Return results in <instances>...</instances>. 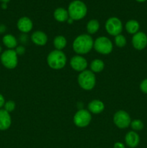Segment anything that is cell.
Instances as JSON below:
<instances>
[{
	"label": "cell",
	"instance_id": "obj_29",
	"mask_svg": "<svg viewBox=\"0 0 147 148\" xmlns=\"http://www.w3.org/2000/svg\"><path fill=\"white\" fill-rule=\"evenodd\" d=\"M113 148H125V147L122 143H116L114 145Z\"/></svg>",
	"mask_w": 147,
	"mask_h": 148
},
{
	"label": "cell",
	"instance_id": "obj_5",
	"mask_svg": "<svg viewBox=\"0 0 147 148\" xmlns=\"http://www.w3.org/2000/svg\"><path fill=\"white\" fill-rule=\"evenodd\" d=\"M0 60L4 67L9 69H14L18 64L17 54L14 49H7L1 53Z\"/></svg>",
	"mask_w": 147,
	"mask_h": 148
},
{
	"label": "cell",
	"instance_id": "obj_2",
	"mask_svg": "<svg viewBox=\"0 0 147 148\" xmlns=\"http://www.w3.org/2000/svg\"><path fill=\"white\" fill-rule=\"evenodd\" d=\"M67 59L62 51L53 50L47 56V63L51 69L59 70L66 66Z\"/></svg>",
	"mask_w": 147,
	"mask_h": 148
},
{
	"label": "cell",
	"instance_id": "obj_21",
	"mask_svg": "<svg viewBox=\"0 0 147 148\" xmlns=\"http://www.w3.org/2000/svg\"><path fill=\"white\" fill-rule=\"evenodd\" d=\"M104 67H105V64L101 59H95L90 64V70L94 73L102 72L104 69Z\"/></svg>",
	"mask_w": 147,
	"mask_h": 148
},
{
	"label": "cell",
	"instance_id": "obj_27",
	"mask_svg": "<svg viewBox=\"0 0 147 148\" xmlns=\"http://www.w3.org/2000/svg\"><path fill=\"white\" fill-rule=\"evenodd\" d=\"M15 52L17 53V56L18 55H23L25 53V48L23 46H17L15 48Z\"/></svg>",
	"mask_w": 147,
	"mask_h": 148
},
{
	"label": "cell",
	"instance_id": "obj_30",
	"mask_svg": "<svg viewBox=\"0 0 147 148\" xmlns=\"http://www.w3.org/2000/svg\"><path fill=\"white\" fill-rule=\"evenodd\" d=\"M6 30V27L4 25H0V33H4Z\"/></svg>",
	"mask_w": 147,
	"mask_h": 148
},
{
	"label": "cell",
	"instance_id": "obj_6",
	"mask_svg": "<svg viewBox=\"0 0 147 148\" xmlns=\"http://www.w3.org/2000/svg\"><path fill=\"white\" fill-rule=\"evenodd\" d=\"M93 48L99 53L107 55L112 52L113 45L108 38L105 36H100L94 41Z\"/></svg>",
	"mask_w": 147,
	"mask_h": 148
},
{
	"label": "cell",
	"instance_id": "obj_32",
	"mask_svg": "<svg viewBox=\"0 0 147 148\" xmlns=\"http://www.w3.org/2000/svg\"><path fill=\"white\" fill-rule=\"evenodd\" d=\"M67 22L69 23V24H71V23L74 22V20L71 18V17H69V19L67 20Z\"/></svg>",
	"mask_w": 147,
	"mask_h": 148
},
{
	"label": "cell",
	"instance_id": "obj_10",
	"mask_svg": "<svg viewBox=\"0 0 147 148\" xmlns=\"http://www.w3.org/2000/svg\"><path fill=\"white\" fill-rule=\"evenodd\" d=\"M87 61L81 55L74 56L70 60V65L74 70L82 72L86 70L87 67Z\"/></svg>",
	"mask_w": 147,
	"mask_h": 148
},
{
	"label": "cell",
	"instance_id": "obj_26",
	"mask_svg": "<svg viewBox=\"0 0 147 148\" xmlns=\"http://www.w3.org/2000/svg\"><path fill=\"white\" fill-rule=\"evenodd\" d=\"M140 89L144 93L147 94V79H144L140 85Z\"/></svg>",
	"mask_w": 147,
	"mask_h": 148
},
{
	"label": "cell",
	"instance_id": "obj_1",
	"mask_svg": "<svg viewBox=\"0 0 147 148\" xmlns=\"http://www.w3.org/2000/svg\"><path fill=\"white\" fill-rule=\"evenodd\" d=\"M72 46H73L74 51L77 54H86L89 53L93 48L94 40L90 35H79L74 39Z\"/></svg>",
	"mask_w": 147,
	"mask_h": 148
},
{
	"label": "cell",
	"instance_id": "obj_35",
	"mask_svg": "<svg viewBox=\"0 0 147 148\" xmlns=\"http://www.w3.org/2000/svg\"><path fill=\"white\" fill-rule=\"evenodd\" d=\"M1 51H2V48H1V46H0V53H1Z\"/></svg>",
	"mask_w": 147,
	"mask_h": 148
},
{
	"label": "cell",
	"instance_id": "obj_16",
	"mask_svg": "<svg viewBox=\"0 0 147 148\" xmlns=\"http://www.w3.org/2000/svg\"><path fill=\"white\" fill-rule=\"evenodd\" d=\"M105 109L103 102L99 100H93L88 104V111L95 114H100Z\"/></svg>",
	"mask_w": 147,
	"mask_h": 148
},
{
	"label": "cell",
	"instance_id": "obj_25",
	"mask_svg": "<svg viewBox=\"0 0 147 148\" xmlns=\"http://www.w3.org/2000/svg\"><path fill=\"white\" fill-rule=\"evenodd\" d=\"M16 104L14 101H8L5 102V104L4 106V109L7 111V112L10 113L12 112L14 109H15Z\"/></svg>",
	"mask_w": 147,
	"mask_h": 148
},
{
	"label": "cell",
	"instance_id": "obj_19",
	"mask_svg": "<svg viewBox=\"0 0 147 148\" xmlns=\"http://www.w3.org/2000/svg\"><path fill=\"white\" fill-rule=\"evenodd\" d=\"M140 25L138 21L135 20H130L125 24V29H126L127 32L130 34H135L138 33V30H139Z\"/></svg>",
	"mask_w": 147,
	"mask_h": 148
},
{
	"label": "cell",
	"instance_id": "obj_9",
	"mask_svg": "<svg viewBox=\"0 0 147 148\" xmlns=\"http://www.w3.org/2000/svg\"><path fill=\"white\" fill-rule=\"evenodd\" d=\"M113 122L118 128L125 129L131 124V116L126 111L120 110L114 114Z\"/></svg>",
	"mask_w": 147,
	"mask_h": 148
},
{
	"label": "cell",
	"instance_id": "obj_34",
	"mask_svg": "<svg viewBox=\"0 0 147 148\" xmlns=\"http://www.w3.org/2000/svg\"><path fill=\"white\" fill-rule=\"evenodd\" d=\"M137 1H138V2H144V1H146V0H136Z\"/></svg>",
	"mask_w": 147,
	"mask_h": 148
},
{
	"label": "cell",
	"instance_id": "obj_17",
	"mask_svg": "<svg viewBox=\"0 0 147 148\" xmlns=\"http://www.w3.org/2000/svg\"><path fill=\"white\" fill-rule=\"evenodd\" d=\"M53 17H54L55 20H57L58 22L63 23V22L67 21L69 15L68 10L63 8V7H59V8L55 10L54 12H53Z\"/></svg>",
	"mask_w": 147,
	"mask_h": 148
},
{
	"label": "cell",
	"instance_id": "obj_22",
	"mask_svg": "<svg viewBox=\"0 0 147 148\" xmlns=\"http://www.w3.org/2000/svg\"><path fill=\"white\" fill-rule=\"evenodd\" d=\"M99 23L98 22V20H89L87 23L86 25V30H87L89 35L95 34L99 30Z\"/></svg>",
	"mask_w": 147,
	"mask_h": 148
},
{
	"label": "cell",
	"instance_id": "obj_15",
	"mask_svg": "<svg viewBox=\"0 0 147 148\" xmlns=\"http://www.w3.org/2000/svg\"><path fill=\"white\" fill-rule=\"evenodd\" d=\"M125 141L127 145L131 148H134L138 145L140 142L139 135L135 132H128L125 137Z\"/></svg>",
	"mask_w": 147,
	"mask_h": 148
},
{
	"label": "cell",
	"instance_id": "obj_13",
	"mask_svg": "<svg viewBox=\"0 0 147 148\" xmlns=\"http://www.w3.org/2000/svg\"><path fill=\"white\" fill-rule=\"evenodd\" d=\"M12 124V118L10 113L4 109H0V130H8Z\"/></svg>",
	"mask_w": 147,
	"mask_h": 148
},
{
	"label": "cell",
	"instance_id": "obj_31",
	"mask_svg": "<svg viewBox=\"0 0 147 148\" xmlns=\"http://www.w3.org/2000/svg\"><path fill=\"white\" fill-rule=\"evenodd\" d=\"M7 3H2V4H1V7H2V9H7Z\"/></svg>",
	"mask_w": 147,
	"mask_h": 148
},
{
	"label": "cell",
	"instance_id": "obj_11",
	"mask_svg": "<svg viewBox=\"0 0 147 148\" xmlns=\"http://www.w3.org/2000/svg\"><path fill=\"white\" fill-rule=\"evenodd\" d=\"M132 44L136 50H143L147 46V36L143 32H138L133 36Z\"/></svg>",
	"mask_w": 147,
	"mask_h": 148
},
{
	"label": "cell",
	"instance_id": "obj_4",
	"mask_svg": "<svg viewBox=\"0 0 147 148\" xmlns=\"http://www.w3.org/2000/svg\"><path fill=\"white\" fill-rule=\"evenodd\" d=\"M78 83L82 89L85 90H91L96 84V77L91 70H84L80 72L77 78Z\"/></svg>",
	"mask_w": 147,
	"mask_h": 148
},
{
	"label": "cell",
	"instance_id": "obj_12",
	"mask_svg": "<svg viewBox=\"0 0 147 148\" xmlns=\"http://www.w3.org/2000/svg\"><path fill=\"white\" fill-rule=\"evenodd\" d=\"M17 26L18 30L23 33H27L31 31L33 27L32 20L27 17H22L17 21Z\"/></svg>",
	"mask_w": 147,
	"mask_h": 148
},
{
	"label": "cell",
	"instance_id": "obj_24",
	"mask_svg": "<svg viewBox=\"0 0 147 148\" xmlns=\"http://www.w3.org/2000/svg\"><path fill=\"white\" fill-rule=\"evenodd\" d=\"M131 127L134 131H140L144 128V123L140 119H135L131 122Z\"/></svg>",
	"mask_w": 147,
	"mask_h": 148
},
{
	"label": "cell",
	"instance_id": "obj_28",
	"mask_svg": "<svg viewBox=\"0 0 147 148\" xmlns=\"http://www.w3.org/2000/svg\"><path fill=\"white\" fill-rule=\"evenodd\" d=\"M5 99H4V97L1 94H0V109H1L2 107H4V104H5Z\"/></svg>",
	"mask_w": 147,
	"mask_h": 148
},
{
	"label": "cell",
	"instance_id": "obj_3",
	"mask_svg": "<svg viewBox=\"0 0 147 148\" xmlns=\"http://www.w3.org/2000/svg\"><path fill=\"white\" fill-rule=\"evenodd\" d=\"M68 12L69 17L74 20H82L87 13V7L82 1L74 0L69 4Z\"/></svg>",
	"mask_w": 147,
	"mask_h": 148
},
{
	"label": "cell",
	"instance_id": "obj_14",
	"mask_svg": "<svg viewBox=\"0 0 147 148\" xmlns=\"http://www.w3.org/2000/svg\"><path fill=\"white\" fill-rule=\"evenodd\" d=\"M31 40L37 46H44L48 42V36L44 32L37 30L31 35Z\"/></svg>",
	"mask_w": 147,
	"mask_h": 148
},
{
	"label": "cell",
	"instance_id": "obj_33",
	"mask_svg": "<svg viewBox=\"0 0 147 148\" xmlns=\"http://www.w3.org/2000/svg\"><path fill=\"white\" fill-rule=\"evenodd\" d=\"M1 1H2V3H7L10 1V0H0Z\"/></svg>",
	"mask_w": 147,
	"mask_h": 148
},
{
	"label": "cell",
	"instance_id": "obj_20",
	"mask_svg": "<svg viewBox=\"0 0 147 148\" xmlns=\"http://www.w3.org/2000/svg\"><path fill=\"white\" fill-rule=\"evenodd\" d=\"M67 44V40L66 38L63 36H58L53 40V46L56 50L62 51Z\"/></svg>",
	"mask_w": 147,
	"mask_h": 148
},
{
	"label": "cell",
	"instance_id": "obj_8",
	"mask_svg": "<svg viewBox=\"0 0 147 148\" xmlns=\"http://www.w3.org/2000/svg\"><path fill=\"white\" fill-rule=\"evenodd\" d=\"M92 115L87 110L79 109L74 116V123L75 125L80 128L87 127L91 122Z\"/></svg>",
	"mask_w": 147,
	"mask_h": 148
},
{
	"label": "cell",
	"instance_id": "obj_18",
	"mask_svg": "<svg viewBox=\"0 0 147 148\" xmlns=\"http://www.w3.org/2000/svg\"><path fill=\"white\" fill-rule=\"evenodd\" d=\"M3 44L8 49H14L17 46V40L14 36L7 34L2 38Z\"/></svg>",
	"mask_w": 147,
	"mask_h": 148
},
{
	"label": "cell",
	"instance_id": "obj_23",
	"mask_svg": "<svg viewBox=\"0 0 147 148\" xmlns=\"http://www.w3.org/2000/svg\"><path fill=\"white\" fill-rule=\"evenodd\" d=\"M115 43L118 47L122 48L125 46L126 44V38L122 35L119 34L118 36H115Z\"/></svg>",
	"mask_w": 147,
	"mask_h": 148
},
{
	"label": "cell",
	"instance_id": "obj_7",
	"mask_svg": "<svg viewBox=\"0 0 147 148\" xmlns=\"http://www.w3.org/2000/svg\"><path fill=\"white\" fill-rule=\"evenodd\" d=\"M105 30L110 36H118L122 30V22L116 17H110L105 23Z\"/></svg>",
	"mask_w": 147,
	"mask_h": 148
}]
</instances>
